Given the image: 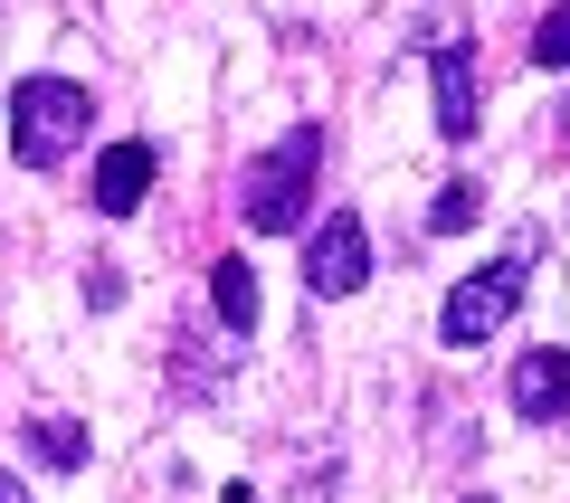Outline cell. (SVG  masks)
<instances>
[{"label":"cell","mask_w":570,"mask_h":503,"mask_svg":"<svg viewBox=\"0 0 570 503\" xmlns=\"http://www.w3.org/2000/svg\"><path fill=\"white\" fill-rule=\"evenodd\" d=\"M86 134H96V96H86L77 77H20L10 86V161H20V171L77 161Z\"/></svg>","instance_id":"cell-2"},{"label":"cell","mask_w":570,"mask_h":503,"mask_svg":"<svg viewBox=\"0 0 570 503\" xmlns=\"http://www.w3.org/2000/svg\"><path fill=\"white\" fill-rule=\"evenodd\" d=\"M428 86H438V134L475 142V105H485V86H475V48L466 39H438V48H428Z\"/></svg>","instance_id":"cell-7"},{"label":"cell","mask_w":570,"mask_h":503,"mask_svg":"<svg viewBox=\"0 0 570 503\" xmlns=\"http://www.w3.org/2000/svg\"><path fill=\"white\" fill-rule=\"evenodd\" d=\"M532 67H570V0H551L532 20Z\"/></svg>","instance_id":"cell-11"},{"label":"cell","mask_w":570,"mask_h":503,"mask_svg":"<svg viewBox=\"0 0 570 503\" xmlns=\"http://www.w3.org/2000/svg\"><path fill=\"white\" fill-rule=\"evenodd\" d=\"M551 134H561V152H570V96H561V115H551Z\"/></svg>","instance_id":"cell-14"},{"label":"cell","mask_w":570,"mask_h":503,"mask_svg":"<svg viewBox=\"0 0 570 503\" xmlns=\"http://www.w3.org/2000/svg\"><path fill=\"white\" fill-rule=\"evenodd\" d=\"M153 181H163V152H153L142 134H124V142H105V152H96L86 200H96V219H134V209L153 200Z\"/></svg>","instance_id":"cell-5"},{"label":"cell","mask_w":570,"mask_h":503,"mask_svg":"<svg viewBox=\"0 0 570 503\" xmlns=\"http://www.w3.org/2000/svg\"><path fill=\"white\" fill-rule=\"evenodd\" d=\"M86 304H124V266H86Z\"/></svg>","instance_id":"cell-12"},{"label":"cell","mask_w":570,"mask_h":503,"mask_svg":"<svg viewBox=\"0 0 570 503\" xmlns=\"http://www.w3.org/2000/svg\"><path fill=\"white\" fill-rule=\"evenodd\" d=\"M371 285V228L352 219V209H324V219L305 228V295L314 304H343Z\"/></svg>","instance_id":"cell-4"},{"label":"cell","mask_w":570,"mask_h":503,"mask_svg":"<svg viewBox=\"0 0 570 503\" xmlns=\"http://www.w3.org/2000/svg\"><path fill=\"white\" fill-rule=\"evenodd\" d=\"M209 314H219V333H238V343L257 333V266H247V257L209 266Z\"/></svg>","instance_id":"cell-8"},{"label":"cell","mask_w":570,"mask_h":503,"mask_svg":"<svg viewBox=\"0 0 570 503\" xmlns=\"http://www.w3.org/2000/svg\"><path fill=\"white\" fill-rule=\"evenodd\" d=\"M0 503H29V484H20V475H10V465H0Z\"/></svg>","instance_id":"cell-13"},{"label":"cell","mask_w":570,"mask_h":503,"mask_svg":"<svg viewBox=\"0 0 570 503\" xmlns=\"http://www.w3.org/2000/svg\"><path fill=\"white\" fill-rule=\"evenodd\" d=\"M475 209H485V190H475V181H448L438 200H428V228H438V238H456V228H475Z\"/></svg>","instance_id":"cell-10"},{"label":"cell","mask_w":570,"mask_h":503,"mask_svg":"<svg viewBox=\"0 0 570 503\" xmlns=\"http://www.w3.org/2000/svg\"><path fill=\"white\" fill-rule=\"evenodd\" d=\"M523 285H532V247H513V257H494V266H475V276H456L448 304H438V333H448V352L494 343V333L523 314Z\"/></svg>","instance_id":"cell-3"},{"label":"cell","mask_w":570,"mask_h":503,"mask_svg":"<svg viewBox=\"0 0 570 503\" xmlns=\"http://www.w3.org/2000/svg\"><path fill=\"white\" fill-rule=\"evenodd\" d=\"M29 456H39L48 475H77L96 446H86V427H77V418H29Z\"/></svg>","instance_id":"cell-9"},{"label":"cell","mask_w":570,"mask_h":503,"mask_svg":"<svg viewBox=\"0 0 570 503\" xmlns=\"http://www.w3.org/2000/svg\"><path fill=\"white\" fill-rule=\"evenodd\" d=\"M466 503H494V494H466Z\"/></svg>","instance_id":"cell-15"},{"label":"cell","mask_w":570,"mask_h":503,"mask_svg":"<svg viewBox=\"0 0 570 503\" xmlns=\"http://www.w3.org/2000/svg\"><path fill=\"white\" fill-rule=\"evenodd\" d=\"M314 181H324V124H295L285 142L247 152L238 219L257 228V238H305V228H314Z\"/></svg>","instance_id":"cell-1"},{"label":"cell","mask_w":570,"mask_h":503,"mask_svg":"<svg viewBox=\"0 0 570 503\" xmlns=\"http://www.w3.org/2000/svg\"><path fill=\"white\" fill-rule=\"evenodd\" d=\"M504 400H513V418H523V427L570 418V343L523 352V362H513V381H504Z\"/></svg>","instance_id":"cell-6"}]
</instances>
